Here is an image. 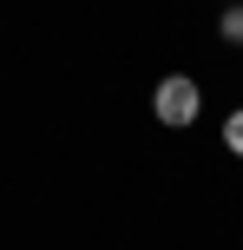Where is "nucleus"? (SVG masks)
<instances>
[{"mask_svg":"<svg viewBox=\"0 0 243 250\" xmlns=\"http://www.w3.org/2000/svg\"><path fill=\"white\" fill-rule=\"evenodd\" d=\"M151 119L165 125V132H191V125L204 119V79L197 73H165L151 86Z\"/></svg>","mask_w":243,"mask_h":250,"instance_id":"1","label":"nucleus"},{"mask_svg":"<svg viewBox=\"0 0 243 250\" xmlns=\"http://www.w3.org/2000/svg\"><path fill=\"white\" fill-rule=\"evenodd\" d=\"M217 145L230 151V158L243 165V105H230V112H224V125H217Z\"/></svg>","mask_w":243,"mask_h":250,"instance_id":"2","label":"nucleus"},{"mask_svg":"<svg viewBox=\"0 0 243 250\" xmlns=\"http://www.w3.org/2000/svg\"><path fill=\"white\" fill-rule=\"evenodd\" d=\"M217 40H224V46H243V0L217 7Z\"/></svg>","mask_w":243,"mask_h":250,"instance_id":"3","label":"nucleus"},{"mask_svg":"<svg viewBox=\"0 0 243 250\" xmlns=\"http://www.w3.org/2000/svg\"><path fill=\"white\" fill-rule=\"evenodd\" d=\"M217 7H230V0H217Z\"/></svg>","mask_w":243,"mask_h":250,"instance_id":"4","label":"nucleus"}]
</instances>
